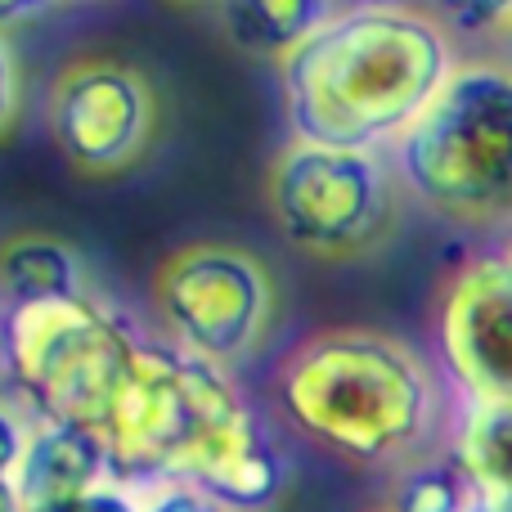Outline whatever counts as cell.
<instances>
[{"label":"cell","mask_w":512,"mask_h":512,"mask_svg":"<svg viewBox=\"0 0 512 512\" xmlns=\"http://www.w3.org/2000/svg\"><path fill=\"white\" fill-rule=\"evenodd\" d=\"M279 405L301 436L351 463L405 459L436 423L432 369L373 328H328L283 360Z\"/></svg>","instance_id":"2"},{"label":"cell","mask_w":512,"mask_h":512,"mask_svg":"<svg viewBox=\"0 0 512 512\" xmlns=\"http://www.w3.org/2000/svg\"><path fill=\"white\" fill-rule=\"evenodd\" d=\"M405 185L454 225L512 221V72L454 63L436 99L396 140Z\"/></svg>","instance_id":"3"},{"label":"cell","mask_w":512,"mask_h":512,"mask_svg":"<svg viewBox=\"0 0 512 512\" xmlns=\"http://www.w3.org/2000/svg\"><path fill=\"white\" fill-rule=\"evenodd\" d=\"M0 512H23V504H18V486L9 477H0Z\"/></svg>","instance_id":"21"},{"label":"cell","mask_w":512,"mask_h":512,"mask_svg":"<svg viewBox=\"0 0 512 512\" xmlns=\"http://www.w3.org/2000/svg\"><path fill=\"white\" fill-rule=\"evenodd\" d=\"M454 459L481 486L486 504L512 499V405L468 400L454 432Z\"/></svg>","instance_id":"12"},{"label":"cell","mask_w":512,"mask_h":512,"mask_svg":"<svg viewBox=\"0 0 512 512\" xmlns=\"http://www.w3.org/2000/svg\"><path fill=\"white\" fill-rule=\"evenodd\" d=\"M0 369H5V333H0Z\"/></svg>","instance_id":"23"},{"label":"cell","mask_w":512,"mask_h":512,"mask_svg":"<svg viewBox=\"0 0 512 512\" xmlns=\"http://www.w3.org/2000/svg\"><path fill=\"white\" fill-rule=\"evenodd\" d=\"M14 108H18V68H14V54H9L5 36H0V135L14 122Z\"/></svg>","instance_id":"18"},{"label":"cell","mask_w":512,"mask_h":512,"mask_svg":"<svg viewBox=\"0 0 512 512\" xmlns=\"http://www.w3.org/2000/svg\"><path fill=\"white\" fill-rule=\"evenodd\" d=\"M108 481H117V472L104 432L68 427V423H36L14 486H18V504L27 512L77 499L86 490L108 486Z\"/></svg>","instance_id":"9"},{"label":"cell","mask_w":512,"mask_h":512,"mask_svg":"<svg viewBox=\"0 0 512 512\" xmlns=\"http://www.w3.org/2000/svg\"><path fill=\"white\" fill-rule=\"evenodd\" d=\"M270 212L297 248L364 252L391 221L396 180L378 149H324L292 140L270 167Z\"/></svg>","instance_id":"5"},{"label":"cell","mask_w":512,"mask_h":512,"mask_svg":"<svg viewBox=\"0 0 512 512\" xmlns=\"http://www.w3.org/2000/svg\"><path fill=\"white\" fill-rule=\"evenodd\" d=\"M27 512H140V490L126 486V481H108V486L86 490V495H77V499L27 508Z\"/></svg>","instance_id":"15"},{"label":"cell","mask_w":512,"mask_h":512,"mask_svg":"<svg viewBox=\"0 0 512 512\" xmlns=\"http://www.w3.org/2000/svg\"><path fill=\"white\" fill-rule=\"evenodd\" d=\"M504 261H508V270H512V248H508V256H504Z\"/></svg>","instance_id":"24"},{"label":"cell","mask_w":512,"mask_h":512,"mask_svg":"<svg viewBox=\"0 0 512 512\" xmlns=\"http://www.w3.org/2000/svg\"><path fill=\"white\" fill-rule=\"evenodd\" d=\"M391 512H490L481 486L463 472L454 454L409 468L396 486Z\"/></svg>","instance_id":"13"},{"label":"cell","mask_w":512,"mask_h":512,"mask_svg":"<svg viewBox=\"0 0 512 512\" xmlns=\"http://www.w3.org/2000/svg\"><path fill=\"white\" fill-rule=\"evenodd\" d=\"M54 0H0V32L5 27H23V23H36L41 14H50Z\"/></svg>","instance_id":"19"},{"label":"cell","mask_w":512,"mask_h":512,"mask_svg":"<svg viewBox=\"0 0 512 512\" xmlns=\"http://www.w3.org/2000/svg\"><path fill=\"white\" fill-rule=\"evenodd\" d=\"M504 50H508V59H504V68L512 72V23L504 27Z\"/></svg>","instance_id":"22"},{"label":"cell","mask_w":512,"mask_h":512,"mask_svg":"<svg viewBox=\"0 0 512 512\" xmlns=\"http://www.w3.org/2000/svg\"><path fill=\"white\" fill-rule=\"evenodd\" d=\"M32 427L36 423H27L14 405H5V400H0V477H9V481L18 477V463H23V454H27Z\"/></svg>","instance_id":"17"},{"label":"cell","mask_w":512,"mask_h":512,"mask_svg":"<svg viewBox=\"0 0 512 512\" xmlns=\"http://www.w3.org/2000/svg\"><path fill=\"white\" fill-rule=\"evenodd\" d=\"M5 373L23 387L36 423H68L108 432L126 378L135 369L140 342L99 301L63 297L36 306H9Z\"/></svg>","instance_id":"4"},{"label":"cell","mask_w":512,"mask_h":512,"mask_svg":"<svg viewBox=\"0 0 512 512\" xmlns=\"http://www.w3.org/2000/svg\"><path fill=\"white\" fill-rule=\"evenodd\" d=\"M153 90L122 59H77L50 90V135L86 176L126 171L153 140Z\"/></svg>","instance_id":"7"},{"label":"cell","mask_w":512,"mask_h":512,"mask_svg":"<svg viewBox=\"0 0 512 512\" xmlns=\"http://www.w3.org/2000/svg\"><path fill=\"white\" fill-rule=\"evenodd\" d=\"M450 72L454 50L436 18L342 9L283 59L292 135L324 149H382L414 126Z\"/></svg>","instance_id":"1"},{"label":"cell","mask_w":512,"mask_h":512,"mask_svg":"<svg viewBox=\"0 0 512 512\" xmlns=\"http://www.w3.org/2000/svg\"><path fill=\"white\" fill-rule=\"evenodd\" d=\"M445 23L463 27V32H486V27L512 23V0H436Z\"/></svg>","instance_id":"16"},{"label":"cell","mask_w":512,"mask_h":512,"mask_svg":"<svg viewBox=\"0 0 512 512\" xmlns=\"http://www.w3.org/2000/svg\"><path fill=\"white\" fill-rule=\"evenodd\" d=\"M436 346L468 400L512 405V270L504 256L468 265L445 288Z\"/></svg>","instance_id":"8"},{"label":"cell","mask_w":512,"mask_h":512,"mask_svg":"<svg viewBox=\"0 0 512 512\" xmlns=\"http://www.w3.org/2000/svg\"><path fill=\"white\" fill-rule=\"evenodd\" d=\"M337 14V0H221L234 41L256 54H279V63Z\"/></svg>","instance_id":"10"},{"label":"cell","mask_w":512,"mask_h":512,"mask_svg":"<svg viewBox=\"0 0 512 512\" xmlns=\"http://www.w3.org/2000/svg\"><path fill=\"white\" fill-rule=\"evenodd\" d=\"M153 292L176 342L221 369L261 342L274 315L265 265L230 243H189L171 252Z\"/></svg>","instance_id":"6"},{"label":"cell","mask_w":512,"mask_h":512,"mask_svg":"<svg viewBox=\"0 0 512 512\" xmlns=\"http://www.w3.org/2000/svg\"><path fill=\"white\" fill-rule=\"evenodd\" d=\"M140 490V512H225L203 490L185 486V481H158V486H135Z\"/></svg>","instance_id":"14"},{"label":"cell","mask_w":512,"mask_h":512,"mask_svg":"<svg viewBox=\"0 0 512 512\" xmlns=\"http://www.w3.org/2000/svg\"><path fill=\"white\" fill-rule=\"evenodd\" d=\"M337 9H351V14H400V9H414V0H337Z\"/></svg>","instance_id":"20"},{"label":"cell","mask_w":512,"mask_h":512,"mask_svg":"<svg viewBox=\"0 0 512 512\" xmlns=\"http://www.w3.org/2000/svg\"><path fill=\"white\" fill-rule=\"evenodd\" d=\"M0 288L14 306L81 297V261L54 234H18L0 248Z\"/></svg>","instance_id":"11"}]
</instances>
